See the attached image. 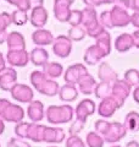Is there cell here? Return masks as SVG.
I'll use <instances>...</instances> for the list:
<instances>
[{"mask_svg":"<svg viewBox=\"0 0 139 147\" xmlns=\"http://www.w3.org/2000/svg\"><path fill=\"white\" fill-rule=\"evenodd\" d=\"M132 92V86L126 80H116L112 84L111 88V97L118 103L120 108L123 107L124 100H126Z\"/></svg>","mask_w":139,"mask_h":147,"instance_id":"cell-6","label":"cell"},{"mask_svg":"<svg viewBox=\"0 0 139 147\" xmlns=\"http://www.w3.org/2000/svg\"><path fill=\"white\" fill-rule=\"evenodd\" d=\"M131 24L139 30V12H133L131 16Z\"/></svg>","mask_w":139,"mask_h":147,"instance_id":"cell-45","label":"cell"},{"mask_svg":"<svg viewBox=\"0 0 139 147\" xmlns=\"http://www.w3.org/2000/svg\"><path fill=\"white\" fill-rule=\"evenodd\" d=\"M11 18H12V24H15L17 26H23L29 20L28 15H27V11L18 10V9L11 13Z\"/></svg>","mask_w":139,"mask_h":147,"instance_id":"cell-34","label":"cell"},{"mask_svg":"<svg viewBox=\"0 0 139 147\" xmlns=\"http://www.w3.org/2000/svg\"><path fill=\"white\" fill-rule=\"evenodd\" d=\"M86 74H88V70L83 64H73V65L67 67L63 79L66 81V84L76 86V84H78V81H80Z\"/></svg>","mask_w":139,"mask_h":147,"instance_id":"cell-11","label":"cell"},{"mask_svg":"<svg viewBox=\"0 0 139 147\" xmlns=\"http://www.w3.org/2000/svg\"><path fill=\"white\" fill-rule=\"evenodd\" d=\"M32 40L34 42V44L39 45V47H43V45L53 44L55 38H54V36L51 34L50 31L39 28V30H37L32 33Z\"/></svg>","mask_w":139,"mask_h":147,"instance_id":"cell-21","label":"cell"},{"mask_svg":"<svg viewBox=\"0 0 139 147\" xmlns=\"http://www.w3.org/2000/svg\"><path fill=\"white\" fill-rule=\"evenodd\" d=\"M65 140L63 129L57 126H46L44 134V142L48 144H61Z\"/></svg>","mask_w":139,"mask_h":147,"instance_id":"cell-18","label":"cell"},{"mask_svg":"<svg viewBox=\"0 0 139 147\" xmlns=\"http://www.w3.org/2000/svg\"><path fill=\"white\" fill-rule=\"evenodd\" d=\"M29 60L31 57L29 53H27V50H9L6 55V61L11 66H17V67L26 66Z\"/></svg>","mask_w":139,"mask_h":147,"instance_id":"cell-13","label":"cell"},{"mask_svg":"<svg viewBox=\"0 0 139 147\" xmlns=\"http://www.w3.org/2000/svg\"><path fill=\"white\" fill-rule=\"evenodd\" d=\"M131 9L134 12H139V0H131Z\"/></svg>","mask_w":139,"mask_h":147,"instance_id":"cell-48","label":"cell"},{"mask_svg":"<svg viewBox=\"0 0 139 147\" xmlns=\"http://www.w3.org/2000/svg\"><path fill=\"white\" fill-rule=\"evenodd\" d=\"M111 88H112V84H108V82H99L95 87L94 94L96 98H99L100 100L104 98H108L111 96Z\"/></svg>","mask_w":139,"mask_h":147,"instance_id":"cell-31","label":"cell"},{"mask_svg":"<svg viewBox=\"0 0 139 147\" xmlns=\"http://www.w3.org/2000/svg\"><path fill=\"white\" fill-rule=\"evenodd\" d=\"M29 3H31V7H32V9H34V7L43 6L44 0H29Z\"/></svg>","mask_w":139,"mask_h":147,"instance_id":"cell-46","label":"cell"},{"mask_svg":"<svg viewBox=\"0 0 139 147\" xmlns=\"http://www.w3.org/2000/svg\"><path fill=\"white\" fill-rule=\"evenodd\" d=\"M28 126H29V123H26V121H21V123L16 124L15 134L17 135V137H20V139H27V131H28Z\"/></svg>","mask_w":139,"mask_h":147,"instance_id":"cell-37","label":"cell"},{"mask_svg":"<svg viewBox=\"0 0 139 147\" xmlns=\"http://www.w3.org/2000/svg\"><path fill=\"white\" fill-rule=\"evenodd\" d=\"M29 57H31V61L33 63V65L44 66L45 64H48L49 53L43 47H37L29 53Z\"/></svg>","mask_w":139,"mask_h":147,"instance_id":"cell-26","label":"cell"},{"mask_svg":"<svg viewBox=\"0 0 139 147\" xmlns=\"http://www.w3.org/2000/svg\"><path fill=\"white\" fill-rule=\"evenodd\" d=\"M83 17H82V27H84V30L87 31V34L90 36L92 38H98V37L105 31L104 26L100 24V21L98 20L96 12L93 7L87 6L86 9L82 10Z\"/></svg>","mask_w":139,"mask_h":147,"instance_id":"cell-4","label":"cell"},{"mask_svg":"<svg viewBox=\"0 0 139 147\" xmlns=\"http://www.w3.org/2000/svg\"><path fill=\"white\" fill-rule=\"evenodd\" d=\"M46 126L38 123H29L28 131H27V140L33 142H44V134Z\"/></svg>","mask_w":139,"mask_h":147,"instance_id":"cell-19","label":"cell"},{"mask_svg":"<svg viewBox=\"0 0 139 147\" xmlns=\"http://www.w3.org/2000/svg\"><path fill=\"white\" fill-rule=\"evenodd\" d=\"M11 102L10 100H7L5 98H0V119H3V115H4V112H5V109L9 104Z\"/></svg>","mask_w":139,"mask_h":147,"instance_id":"cell-44","label":"cell"},{"mask_svg":"<svg viewBox=\"0 0 139 147\" xmlns=\"http://www.w3.org/2000/svg\"><path fill=\"white\" fill-rule=\"evenodd\" d=\"M6 1H7V3H9V1H10V0H6Z\"/></svg>","mask_w":139,"mask_h":147,"instance_id":"cell-55","label":"cell"},{"mask_svg":"<svg viewBox=\"0 0 139 147\" xmlns=\"http://www.w3.org/2000/svg\"><path fill=\"white\" fill-rule=\"evenodd\" d=\"M75 110L70 104L62 105H50L46 109V120L53 125H60V124L70 123L73 119Z\"/></svg>","mask_w":139,"mask_h":147,"instance_id":"cell-3","label":"cell"},{"mask_svg":"<svg viewBox=\"0 0 139 147\" xmlns=\"http://www.w3.org/2000/svg\"><path fill=\"white\" fill-rule=\"evenodd\" d=\"M96 81L90 74H86L82 79L78 81V88L84 96H89V94H94L95 87H96Z\"/></svg>","mask_w":139,"mask_h":147,"instance_id":"cell-23","label":"cell"},{"mask_svg":"<svg viewBox=\"0 0 139 147\" xmlns=\"http://www.w3.org/2000/svg\"><path fill=\"white\" fill-rule=\"evenodd\" d=\"M82 17H83L82 10H72L71 16H70V20H68V24L72 27L81 26L82 25Z\"/></svg>","mask_w":139,"mask_h":147,"instance_id":"cell-36","label":"cell"},{"mask_svg":"<svg viewBox=\"0 0 139 147\" xmlns=\"http://www.w3.org/2000/svg\"><path fill=\"white\" fill-rule=\"evenodd\" d=\"M9 4L17 6L18 10H23V11H28V10L32 9L29 0H10Z\"/></svg>","mask_w":139,"mask_h":147,"instance_id":"cell-41","label":"cell"},{"mask_svg":"<svg viewBox=\"0 0 139 147\" xmlns=\"http://www.w3.org/2000/svg\"><path fill=\"white\" fill-rule=\"evenodd\" d=\"M132 94H133L134 102H136L137 104H139V86H137L136 88H134V91L132 92Z\"/></svg>","mask_w":139,"mask_h":147,"instance_id":"cell-50","label":"cell"},{"mask_svg":"<svg viewBox=\"0 0 139 147\" xmlns=\"http://www.w3.org/2000/svg\"><path fill=\"white\" fill-rule=\"evenodd\" d=\"M133 47H134V39H133V36L129 33L120 34L115 40V48L120 53L128 52V50Z\"/></svg>","mask_w":139,"mask_h":147,"instance_id":"cell-24","label":"cell"},{"mask_svg":"<svg viewBox=\"0 0 139 147\" xmlns=\"http://www.w3.org/2000/svg\"><path fill=\"white\" fill-rule=\"evenodd\" d=\"M17 84V72L13 67H6V70H4L0 74V88L3 91H9L15 87Z\"/></svg>","mask_w":139,"mask_h":147,"instance_id":"cell-15","label":"cell"},{"mask_svg":"<svg viewBox=\"0 0 139 147\" xmlns=\"http://www.w3.org/2000/svg\"><path fill=\"white\" fill-rule=\"evenodd\" d=\"M25 118V110L21 105L15 104V103H10L6 107L5 112L3 115V120L7 121V123H21Z\"/></svg>","mask_w":139,"mask_h":147,"instance_id":"cell-14","label":"cell"},{"mask_svg":"<svg viewBox=\"0 0 139 147\" xmlns=\"http://www.w3.org/2000/svg\"><path fill=\"white\" fill-rule=\"evenodd\" d=\"M132 87L139 86V70L137 69H129L124 72V79Z\"/></svg>","mask_w":139,"mask_h":147,"instance_id":"cell-35","label":"cell"},{"mask_svg":"<svg viewBox=\"0 0 139 147\" xmlns=\"http://www.w3.org/2000/svg\"><path fill=\"white\" fill-rule=\"evenodd\" d=\"M116 1L117 0H83V3L87 6H90V7L100 6V5H104V4H115Z\"/></svg>","mask_w":139,"mask_h":147,"instance_id":"cell-43","label":"cell"},{"mask_svg":"<svg viewBox=\"0 0 139 147\" xmlns=\"http://www.w3.org/2000/svg\"><path fill=\"white\" fill-rule=\"evenodd\" d=\"M86 144L88 147H104L105 140L98 132H88L87 137H86Z\"/></svg>","mask_w":139,"mask_h":147,"instance_id":"cell-32","label":"cell"},{"mask_svg":"<svg viewBox=\"0 0 139 147\" xmlns=\"http://www.w3.org/2000/svg\"><path fill=\"white\" fill-rule=\"evenodd\" d=\"M4 130H5V124H4L3 119H0V135L4 132Z\"/></svg>","mask_w":139,"mask_h":147,"instance_id":"cell-52","label":"cell"},{"mask_svg":"<svg viewBox=\"0 0 139 147\" xmlns=\"http://www.w3.org/2000/svg\"><path fill=\"white\" fill-rule=\"evenodd\" d=\"M11 97L20 103H31L33 102V90L27 85H22V84H16L15 87L11 90Z\"/></svg>","mask_w":139,"mask_h":147,"instance_id":"cell-9","label":"cell"},{"mask_svg":"<svg viewBox=\"0 0 139 147\" xmlns=\"http://www.w3.org/2000/svg\"><path fill=\"white\" fill-rule=\"evenodd\" d=\"M100 24L104 26V28H114L110 10L109 11H103L100 13Z\"/></svg>","mask_w":139,"mask_h":147,"instance_id":"cell-39","label":"cell"},{"mask_svg":"<svg viewBox=\"0 0 139 147\" xmlns=\"http://www.w3.org/2000/svg\"><path fill=\"white\" fill-rule=\"evenodd\" d=\"M127 129L124 127L123 124L118 123V121H112L109 123V126L106 129V131L104 132V140L105 142L111 145H116V142L121 141L124 136L127 135Z\"/></svg>","mask_w":139,"mask_h":147,"instance_id":"cell-7","label":"cell"},{"mask_svg":"<svg viewBox=\"0 0 139 147\" xmlns=\"http://www.w3.org/2000/svg\"><path fill=\"white\" fill-rule=\"evenodd\" d=\"M110 147H122L121 145H111Z\"/></svg>","mask_w":139,"mask_h":147,"instance_id":"cell-53","label":"cell"},{"mask_svg":"<svg viewBox=\"0 0 139 147\" xmlns=\"http://www.w3.org/2000/svg\"><path fill=\"white\" fill-rule=\"evenodd\" d=\"M75 0H55L54 1V13L55 18L60 22H68L71 16V5Z\"/></svg>","mask_w":139,"mask_h":147,"instance_id":"cell-10","label":"cell"},{"mask_svg":"<svg viewBox=\"0 0 139 147\" xmlns=\"http://www.w3.org/2000/svg\"><path fill=\"white\" fill-rule=\"evenodd\" d=\"M123 125L129 132H138L139 131V113L136 112V110L127 113V115L124 117Z\"/></svg>","mask_w":139,"mask_h":147,"instance_id":"cell-28","label":"cell"},{"mask_svg":"<svg viewBox=\"0 0 139 147\" xmlns=\"http://www.w3.org/2000/svg\"><path fill=\"white\" fill-rule=\"evenodd\" d=\"M43 72L49 79H56L60 77L63 72V67L60 63H48L43 66Z\"/></svg>","mask_w":139,"mask_h":147,"instance_id":"cell-30","label":"cell"},{"mask_svg":"<svg viewBox=\"0 0 139 147\" xmlns=\"http://www.w3.org/2000/svg\"><path fill=\"white\" fill-rule=\"evenodd\" d=\"M84 126H86V123H84V121L76 119V120L71 124V126H70V129H68V134H70V136L78 135V134H80V132L83 130V127H84Z\"/></svg>","mask_w":139,"mask_h":147,"instance_id":"cell-38","label":"cell"},{"mask_svg":"<svg viewBox=\"0 0 139 147\" xmlns=\"http://www.w3.org/2000/svg\"><path fill=\"white\" fill-rule=\"evenodd\" d=\"M31 84L40 94L54 97L59 94L60 86L56 81L49 79L43 71H33L31 74Z\"/></svg>","mask_w":139,"mask_h":147,"instance_id":"cell-2","label":"cell"},{"mask_svg":"<svg viewBox=\"0 0 139 147\" xmlns=\"http://www.w3.org/2000/svg\"><path fill=\"white\" fill-rule=\"evenodd\" d=\"M49 147H57V146H49Z\"/></svg>","mask_w":139,"mask_h":147,"instance_id":"cell-54","label":"cell"},{"mask_svg":"<svg viewBox=\"0 0 139 147\" xmlns=\"http://www.w3.org/2000/svg\"><path fill=\"white\" fill-rule=\"evenodd\" d=\"M118 108H120L118 103L110 96L108 98L101 99V102L98 105V114L103 118H111Z\"/></svg>","mask_w":139,"mask_h":147,"instance_id":"cell-16","label":"cell"},{"mask_svg":"<svg viewBox=\"0 0 139 147\" xmlns=\"http://www.w3.org/2000/svg\"><path fill=\"white\" fill-rule=\"evenodd\" d=\"M72 50V40L68 36H59L53 43V52L59 58H67Z\"/></svg>","mask_w":139,"mask_h":147,"instance_id":"cell-8","label":"cell"},{"mask_svg":"<svg viewBox=\"0 0 139 147\" xmlns=\"http://www.w3.org/2000/svg\"><path fill=\"white\" fill-rule=\"evenodd\" d=\"M59 97L62 102H73L78 97V90L75 85H63L59 92Z\"/></svg>","mask_w":139,"mask_h":147,"instance_id":"cell-27","label":"cell"},{"mask_svg":"<svg viewBox=\"0 0 139 147\" xmlns=\"http://www.w3.org/2000/svg\"><path fill=\"white\" fill-rule=\"evenodd\" d=\"M95 40L96 43L94 45H90L84 53V61L89 65L98 64L111 52V36L106 30Z\"/></svg>","mask_w":139,"mask_h":147,"instance_id":"cell-1","label":"cell"},{"mask_svg":"<svg viewBox=\"0 0 139 147\" xmlns=\"http://www.w3.org/2000/svg\"><path fill=\"white\" fill-rule=\"evenodd\" d=\"M66 147H86V144L78 135H75L68 136V139L66 140Z\"/></svg>","mask_w":139,"mask_h":147,"instance_id":"cell-40","label":"cell"},{"mask_svg":"<svg viewBox=\"0 0 139 147\" xmlns=\"http://www.w3.org/2000/svg\"><path fill=\"white\" fill-rule=\"evenodd\" d=\"M87 31L84 30V27L82 26H76V27H71L68 30V37L71 38V40H76V42H80L86 37Z\"/></svg>","mask_w":139,"mask_h":147,"instance_id":"cell-33","label":"cell"},{"mask_svg":"<svg viewBox=\"0 0 139 147\" xmlns=\"http://www.w3.org/2000/svg\"><path fill=\"white\" fill-rule=\"evenodd\" d=\"M98 77L101 82H108V84H114L116 80H118L117 74L111 67L108 63H101L98 69Z\"/></svg>","mask_w":139,"mask_h":147,"instance_id":"cell-22","label":"cell"},{"mask_svg":"<svg viewBox=\"0 0 139 147\" xmlns=\"http://www.w3.org/2000/svg\"><path fill=\"white\" fill-rule=\"evenodd\" d=\"M131 9V0H117L110 10L114 27H126L131 24V16L128 13Z\"/></svg>","mask_w":139,"mask_h":147,"instance_id":"cell-5","label":"cell"},{"mask_svg":"<svg viewBox=\"0 0 139 147\" xmlns=\"http://www.w3.org/2000/svg\"><path fill=\"white\" fill-rule=\"evenodd\" d=\"M7 147H32L28 142L23 141V139H20V137H11L7 142Z\"/></svg>","mask_w":139,"mask_h":147,"instance_id":"cell-42","label":"cell"},{"mask_svg":"<svg viewBox=\"0 0 139 147\" xmlns=\"http://www.w3.org/2000/svg\"><path fill=\"white\" fill-rule=\"evenodd\" d=\"M29 21L32 26H34L35 28H41L48 21V11L44 9V6L34 7L32 9V13L29 17Z\"/></svg>","mask_w":139,"mask_h":147,"instance_id":"cell-20","label":"cell"},{"mask_svg":"<svg viewBox=\"0 0 139 147\" xmlns=\"http://www.w3.org/2000/svg\"><path fill=\"white\" fill-rule=\"evenodd\" d=\"M6 43H7L9 50H26L25 38H23V36L20 32L13 31L11 33H9Z\"/></svg>","mask_w":139,"mask_h":147,"instance_id":"cell-25","label":"cell"},{"mask_svg":"<svg viewBox=\"0 0 139 147\" xmlns=\"http://www.w3.org/2000/svg\"><path fill=\"white\" fill-rule=\"evenodd\" d=\"M4 70H6V64H5V58L4 55L0 53V74H1Z\"/></svg>","mask_w":139,"mask_h":147,"instance_id":"cell-49","label":"cell"},{"mask_svg":"<svg viewBox=\"0 0 139 147\" xmlns=\"http://www.w3.org/2000/svg\"><path fill=\"white\" fill-rule=\"evenodd\" d=\"M94 113H95V103L89 98L81 100L76 107V119L84 123H87V119Z\"/></svg>","mask_w":139,"mask_h":147,"instance_id":"cell-12","label":"cell"},{"mask_svg":"<svg viewBox=\"0 0 139 147\" xmlns=\"http://www.w3.org/2000/svg\"><path fill=\"white\" fill-rule=\"evenodd\" d=\"M126 147H139V142L136 140H132L126 145Z\"/></svg>","mask_w":139,"mask_h":147,"instance_id":"cell-51","label":"cell"},{"mask_svg":"<svg viewBox=\"0 0 139 147\" xmlns=\"http://www.w3.org/2000/svg\"><path fill=\"white\" fill-rule=\"evenodd\" d=\"M12 24L11 15H9L7 12H1L0 13V44L7 40L9 34L6 33L7 27Z\"/></svg>","mask_w":139,"mask_h":147,"instance_id":"cell-29","label":"cell"},{"mask_svg":"<svg viewBox=\"0 0 139 147\" xmlns=\"http://www.w3.org/2000/svg\"><path fill=\"white\" fill-rule=\"evenodd\" d=\"M27 117L29 118L32 123H39L44 119L45 117V110H44V104L40 100H33L28 104L27 108Z\"/></svg>","mask_w":139,"mask_h":147,"instance_id":"cell-17","label":"cell"},{"mask_svg":"<svg viewBox=\"0 0 139 147\" xmlns=\"http://www.w3.org/2000/svg\"><path fill=\"white\" fill-rule=\"evenodd\" d=\"M132 36H133V39H134V47H137L139 49V30L133 32Z\"/></svg>","mask_w":139,"mask_h":147,"instance_id":"cell-47","label":"cell"}]
</instances>
